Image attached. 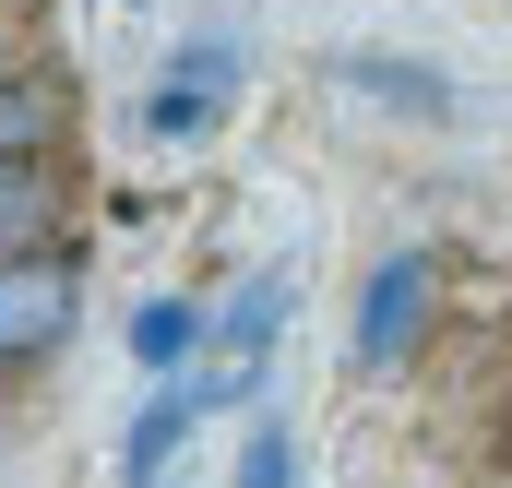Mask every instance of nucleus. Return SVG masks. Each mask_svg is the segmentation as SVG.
<instances>
[{
	"mask_svg": "<svg viewBox=\"0 0 512 488\" xmlns=\"http://www.w3.org/2000/svg\"><path fill=\"white\" fill-rule=\"evenodd\" d=\"M429 298H441V274H429V250H382L370 262V286H358V369H393L417 346V322H429Z\"/></svg>",
	"mask_w": 512,
	"mask_h": 488,
	"instance_id": "nucleus-1",
	"label": "nucleus"
},
{
	"mask_svg": "<svg viewBox=\"0 0 512 488\" xmlns=\"http://www.w3.org/2000/svg\"><path fill=\"white\" fill-rule=\"evenodd\" d=\"M274 310H286V274H251V286L215 310V358L191 369V393H203V405H239V393H251V369L274 358Z\"/></svg>",
	"mask_w": 512,
	"mask_h": 488,
	"instance_id": "nucleus-2",
	"label": "nucleus"
},
{
	"mask_svg": "<svg viewBox=\"0 0 512 488\" xmlns=\"http://www.w3.org/2000/svg\"><path fill=\"white\" fill-rule=\"evenodd\" d=\"M72 262H0V358H48L72 334Z\"/></svg>",
	"mask_w": 512,
	"mask_h": 488,
	"instance_id": "nucleus-3",
	"label": "nucleus"
},
{
	"mask_svg": "<svg viewBox=\"0 0 512 488\" xmlns=\"http://www.w3.org/2000/svg\"><path fill=\"white\" fill-rule=\"evenodd\" d=\"M191 417H203V393L191 381H167V393H143L120 429V488H167V453L191 441Z\"/></svg>",
	"mask_w": 512,
	"mask_h": 488,
	"instance_id": "nucleus-4",
	"label": "nucleus"
},
{
	"mask_svg": "<svg viewBox=\"0 0 512 488\" xmlns=\"http://www.w3.org/2000/svg\"><path fill=\"white\" fill-rule=\"evenodd\" d=\"M60 227V191L36 155H0V262H36V239Z\"/></svg>",
	"mask_w": 512,
	"mask_h": 488,
	"instance_id": "nucleus-5",
	"label": "nucleus"
},
{
	"mask_svg": "<svg viewBox=\"0 0 512 488\" xmlns=\"http://www.w3.org/2000/svg\"><path fill=\"white\" fill-rule=\"evenodd\" d=\"M131 358L143 369H191V358H215V322H203L191 298H143V310H131Z\"/></svg>",
	"mask_w": 512,
	"mask_h": 488,
	"instance_id": "nucleus-6",
	"label": "nucleus"
},
{
	"mask_svg": "<svg viewBox=\"0 0 512 488\" xmlns=\"http://www.w3.org/2000/svg\"><path fill=\"white\" fill-rule=\"evenodd\" d=\"M48 131H60V96L36 72H0V155H48Z\"/></svg>",
	"mask_w": 512,
	"mask_h": 488,
	"instance_id": "nucleus-7",
	"label": "nucleus"
},
{
	"mask_svg": "<svg viewBox=\"0 0 512 488\" xmlns=\"http://www.w3.org/2000/svg\"><path fill=\"white\" fill-rule=\"evenodd\" d=\"M215 108H227L215 84H179V72H167V84L143 96V131H155V143H203V131H215Z\"/></svg>",
	"mask_w": 512,
	"mask_h": 488,
	"instance_id": "nucleus-8",
	"label": "nucleus"
},
{
	"mask_svg": "<svg viewBox=\"0 0 512 488\" xmlns=\"http://www.w3.org/2000/svg\"><path fill=\"white\" fill-rule=\"evenodd\" d=\"M239 488H298V429L286 417H262L251 453H239Z\"/></svg>",
	"mask_w": 512,
	"mask_h": 488,
	"instance_id": "nucleus-9",
	"label": "nucleus"
},
{
	"mask_svg": "<svg viewBox=\"0 0 512 488\" xmlns=\"http://www.w3.org/2000/svg\"><path fill=\"white\" fill-rule=\"evenodd\" d=\"M167 72H179V84H215V96H239V36H191Z\"/></svg>",
	"mask_w": 512,
	"mask_h": 488,
	"instance_id": "nucleus-10",
	"label": "nucleus"
}]
</instances>
